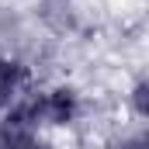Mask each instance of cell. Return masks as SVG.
Returning <instances> with one entry per match:
<instances>
[{
	"instance_id": "obj_1",
	"label": "cell",
	"mask_w": 149,
	"mask_h": 149,
	"mask_svg": "<svg viewBox=\"0 0 149 149\" xmlns=\"http://www.w3.org/2000/svg\"><path fill=\"white\" fill-rule=\"evenodd\" d=\"M31 83H38V80H35V66L28 59H21L14 52H0V114L10 111Z\"/></svg>"
},
{
	"instance_id": "obj_2",
	"label": "cell",
	"mask_w": 149,
	"mask_h": 149,
	"mask_svg": "<svg viewBox=\"0 0 149 149\" xmlns=\"http://www.w3.org/2000/svg\"><path fill=\"white\" fill-rule=\"evenodd\" d=\"M38 135L42 132L35 125H28L14 108L0 114V149H35Z\"/></svg>"
},
{
	"instance_id": "obj_3",
	"label": "cell",
	"mask_w": 149,
	"mask_h": 149,
	"mask_svg": "<svg viewBox=\"0 0 149 149\" xmlns=\"http://www.w3.org/2000/svg\"><path fill=\"white\" fill-rule=\"evenodd\" d=\"M121 111H125L128 121H135V125H142L149 118V83H146L142 73L125 87V94H121Z\"/></svg>"
},
{
	"instance_id": "obj_4",
	"label": "cell",
	"mask_w": 149,
	"mask_h": 149,
	"mask_svg": "<svg viewBox=\"0 0 149 149\" xmlns=\"http://www.w3.org/2000/svg\"><path fill=\"white\" fill-rule=\"evenodd\" d=\"M35 149H59V142H56L52 135H38V142H35Z\"/></svg>"
},
{
	"instance_id": "obj_5",
	"label": "cell",
	"mask_w": 149,
	"mask_h": 149,
	"mask_svg": "<svg viewBox=\"0 0 149 149\" xmlns=\"http://www.w3.org/2000/svg\"><path fill=\"white\" fill-rule=\"evenodd\" d=\"M132 3H142V0H132Z\"/></svg>"
}]
</instances>
